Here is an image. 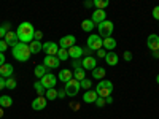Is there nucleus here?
<instances>
[{"label":"nucleus","instance_id":"1","mask_svg":"<svg viewBox=\"0 0 159 119\" xmlns=\"http://www.w3.org/2000/svg\"><path fill=\"white\" fill-rule=\"evenodd\" d=\"M16 35H18V40L19 43H25L29 45L34 42V35H35V29L30 22H21L16 29Z\"/></svg>","mask_w":159,"mask_h":119},{"label":"nucleus","instance_id":"2","mask_svg":"<svg viewBox=\"0 0 159 119\" xmlns=\"http://www.w3.org/2000/svg\"><path fill=\"white\" fill-rule=\"evenodd\" d=\"M11 54H13V57H15L16 60H19V62H27L30 59V56H32V52L29 49V45L18 43L15 48H13Z\"/></svg>","mask_w":159,"mask_h":119},{"label":"nucleus","instance_id":"3","mask_svg":"<svg viewBox=\"0 0 159 119\" xmlns=\"http://www.w3.org/2000/svg\"><path fill=\"white\" fill-rule=\"evenodd\" d=\"M96 92L102 99L110 97L111 92H113V83L110 81V79H102V81H99V84L96 86Z\"/></svg>","mask_w":159,"mask_h":119},{"label":"nucleus","instance_id":"4","mask_svg":"<svg viewBox=\"0 0 159 119\" xmlns=\"http://www.w3.org/2000/svg\"><path fill=\"white\" fill-rule=\"evenodd\" d=\"M97 29H99V37L103 40V38H110L111 33H113V29H115V25L111 21H103L100 24H97Z\"/></svg>","mask_w":159,"mask_h":119},{"label":"nucleus","instance_id":"5","mask_svg":"<svg viewBox=\"0 0 159 119\" xmlns=\"http://www.w3.org/2000/svg\"><path fill=\"white\" fill-rule=\"evenodd\" d=\"M102 43H103V40L99 37V35H96V33H91L89 37H88V42H86V48H89L91 51H99V49H102Z\"/></svg>","mask_w":159,"mask_h":119},{"label":"nucleus","instance_id":"6","mask_svg":"<svg viewBox=\"0 0 159 119\" xmlns=\"http://www.w3.org/2000/svg\"><path fill=\"white\" fill-rule=\"evenodd\" d=\"M80 81H76V79H70V81L65 84L64 90H65V94H67L69 97H75L78 92H80Z\"/></svg>","mask_w":159,"mask_h":119},{"label":"nucleus","instance_id":"7","mask_svg":"<svg viewBox=\"0 0 159 119\" xmlns=\"http://www.w3.org/2000/svg\"><path fill=\"white\" fill-rule=\"evenodd\" d=\"M40 83L43 84V87L48 90V89H54L56 87V83H57V78L52 75V73H46L42 79H40Z\"/></svg>","mask_w":159,"mask_h":119},{"label":"nucleus","instance_id":"8","mask_svg":"<svg viewBox=\"0 0 159 119\" xmlns=\"http://www.w3.org/2000/svg\"><path fill=\"white\" fill-rule=\"evenodd\" d=\"M59 48H64V49H70L72 46H75L76 45V38H75V35H65V37H62L61 40H59Z\"/></svg>","mask_w":159,"mask_h":119},{"label":"nucleus","instance_id":"9","mask_svg":"<svg viewBox=\"0 0 159 119\" xmlns=\"http://www.w3.org/2000/svg\"><path fill=\"white\" fill-rule=\"evenodd\" d=\"M59 45L54 42H45L43 43V52H46V56H57Z\"/></svg>","mask_w":159,"mask_h":119},{"label":"nucleus","instance_id":"10","mask_svg":"<svg viewBox=\"0 0 159 119\" xmlns=\"http://www.w3.org/2000/svg\"><path fill=\"white\" fill-rule=\"evenodd\" d=\"M43 65L46 68H59L61 67V60L57 59V56H45Z\"/></svg>","mask_w":159,"mask_h":119},{"label":"nucleus","instance_id":"11","mask_svg":"<svg viewBox=\"0 0 159 119\" xmlns=\"http://www.w3.org/2000/svg\"><path fill=\"white\" fill-rule=\"evenodd\" d=\"M81 67L84 68V70H94L96 67H97V60L92 57V56H86L83 60H81Z\"/></svg>","mask_w":159,"mask_h":119},{"label":"nucleus","instance_id":"12","mask_svg":"<svg viewBox=\"0 0 159 119\" xmlns=\"http://www.w3.org/2000/svg\"><path fill=\"white\" fill-rule=\"evenodd\" d=\"M46 105H48V100H46L45 97H37V99L32 100V110L42 111V110L46 108Z\"/></svg>","mask_w":159,"mask_h":119},{"label":"nucleus","instance_id":"13","mask_svg":"<svg viewBox=\"0 0 159 119\" xmlns=\"http://www.w3.org/2000/svg\"><path fill=\"white\" fill-rule=\"evenodd\" d=\"M147 46L153 51H159V35L156 33H151L148 38H147Z\"/></svg>","mask_w":159,"mask_h":119},{"label":"nucleus","instance_id":"14","mask_svg":"<svg viewBox=\"0 0 159 119\" xmlns=\"http://www.w3.org/2000/svg\"><path fill=\"white\" fill-rule=\"evenodd\" d=\"M91 21L94 22V24H100L103 21H107V13H105V10H94Z\"/></svg>","mask_w":159,"mask_h":119},{"label":"nucleus","instance_id":"15","mask_svg":"<svg viewBox=\"0 0 159 119\" xmlns=\"http://www.w3.org/2000/svg\"><path fill=\"white\" fill-rule=\"evenodd\" d=\"M67 51H69V57H70V59H73V60H75V59H80V57H81V56L84 54V49H83L81 46H76V45H75V46H72V48H70V49H67Z\"/></svg>","mask_w":159,"mask_h":119},{"label":"nucleus","instance_id":"16","mask_svg":"<svg viewBox=\"0 0 159 119\" xmlns=\"http://www.w3.org/2000/svg\"><path fill=\"white\" fill-rule=\"evenodd\" d=\"M3 40H5V43H7L8 46H11V48H15V46L19 43V40H18V35H16V32H11V30H10L7 35H5V38H3Z\"/></svg>","mask_w":159,"mask_h":119},{"label":"nucleus","instance_id":"17","mask_svg":"<svg viewBox=\"0 0 159 119\" xmlns=\"http://www.w3.org/2000/svg\"><path fill=\"white\" fill-rule=\"evenodd\" d=\"M57 79H59V81H62V83L67 84V83L70 81V79H73V73H72L69 68H64V70H61V72H59Z\"/></svg>","mask_w":159,"mask_h":119},{"label":"nucleus","instance_id":"18","mask_svg":"<svg viewBox=\"0 0 159 119\" xmlns=\"http://www.w3.org/2000/svg\"><path fill=\"white\" fill-rule=\"evenodd\" d=\"M105 62H107L110 67H115V65H118V62H119V57H118V54L115 51H108L107 56H105Z\"/></svg>","mask_w":159,"mask_h":119},{"label":"nucleus","instance_id":"19","mask_svg":"<svg viewBox=\"0 0 159 119\" xmlns=\"http://www.w3.org/2000/svg\"><path fill=\"white\" fill-rule=\"evenodd\" d=\"M97 92L96 90H86L84 94H83V102L84 103H96L97 100Z\"/></svg>","mask_w":159,"mask_h":119},{"label":"nucleus","instance_id":"20","mask_svg":"<svg viewBox=\"0 0 159 119\" xmlns=\"http://www.w3.org/2000/svg\"><path fill=\"white\" fill-rule=\"evenodd\" d=\"M13 72H15V68H13L11 64H5V65H2V67H0V75H2L5 79L10 78V76H13Z\"/></svg>","mask_w":159,"mask_h":119},{"label":"nucleus","instance_id":"21","mask_svg":"<svg viewBox=\"0 0 159 119\" xmlns=\"http://www.w3.org/2000/svg\"><path fill=\"white\" fill-rule=\"evenodd\" d=\"M116 40L115 38H103V43H102V48H105V49H107V51H113L115 48H116Z\"/></svg>","mask_w":159,"mask_h":119},{"label":"nucleus","instance_id":"22","mask_svg":"<svg viewBox=\"0 0 159 119\" xmlns=\"http://www.w3.org/2000/svg\"><path fill=\"white\" fill-rule=\"evenodd\" d=\"M29 49H30L32 54H38V52L43 51V45H42V42H37V40H34L32 43H29Z\"/></svg>","mask_w":159,"mask_h":119},{"label":"nucleus","instance_id":"23","mask_svg":"<svg viewBox=\"0 0 159 119\" xmlns=\"http://www.w3.org/2000/svg\"><path fill=\"white\" fill-rule=\"evenodd\" d=\"M46 73H48V68L45 67L43 64H38L37 67L34 68V75H35L37 78H40V79H42V78H43V76H45Z\"/></svg>","mask_w":159,"mask_h":119},{"label":"nucleus","instance_id":"24","mask_svg":"<svg viewBox=\"0 0 159 119\" xmlns=\"http://www.w3.org/2000/svg\"><path fill=\"white\" fill-rule=\"evenodd\" d=\"M105 75H107V72H105L103 67H96L94 70H92V78L99 79V81H102V79L105 78Z\"/></svg>","mask_w":159,"mask_h":119},{"label":"nucleus","instance_id":"25","mask_svg":"<svg viewBox=\"0 0 159 119\" xmlns=\"http://www.w3.org/2000/svg\"><path fill=\"white\" fill-rule=\"evenodd\" d=\"M13 105V99L10 95H2L0 97V108H10Z\"/></svg>","mask_w":159,"mask_h":119},{"label":"nucleus","instance_id":"26","mask_svg":"<svg viewBox=\"0 0 159 119\" xmlns=\"http://www.w3.org/2000/svg\"><path fill=\"white\" fill-rule=\"evenodd\" d=\"M84 78H86V70L83 67H80L73 72V79H76V81H83Z\"/></svg>","mask_w":159,"mask_h":119},{"label":"nucleus","instance_id":"27","mask_svg":"<svg viewBox=\"0 0 159 119\" xmlns=\"http://www.w3.org/2000/svg\"><path fill=\"white\" fill-rule=\"evenodd\" d=\"M96 27V24L92 22L91 19H84L83 22H81V29L84 30V32H92V29Z\"/></svg>","mask_w":159,"mask_h":119},{"label":"nucleus","instance_id":"28","mask_svg":"<svg viewBox=\"0 0 159 119\" xmlns=\"http://www.w3.org/2000/svg\"><path fill=\"white\" fill-rule=\"evenodd\" d=\"M34 87H35V90H37L38 97H45V94H46V89L43 87V84H42V83H40V81H35Z\"/></svg>","mask_w":159,"mask_h":119},{"label":"nucleus","instance_id":"29","mask_svg":"<svg viewBox=\"0 0 159 119\" xmlns=\"http://www.w3.org/2000/svg\"><path fill=\"white\" fill-rule=\"evenodd\" d=\"M45 99H46L48 102L57 99V89H56V87H54V89H48V90H46V94H45Z\"/></svg>","mask_w":159,"mask_h":119},{"label":"nucleus","instance_id":"30","mask_svg":"<svg viewBox=\"0 0 159 119\" xmlns=\"http://www.w3.org/2000/svg\"><path fill=\"white\" fill-rule=\"evenodd\" d=\"M5 84H7V89H16V78L15 76H10L5 79Z\"/></svg>","mask_w":159,"mask_h":119},{"label":"nucleus","instance_id":"31","mask_svg":"<svg viewBox=\"0 0 159 119\" xmlns=\"http://www.w3.org/2000/svg\"><path fill=\"white\" fill-rule=\"evenodd\" d=\"M94 7L96 10H105L108 7V0H94Z\"/></svg>","mask_w":159,"mask_h":119},{"label":"nucleus","instance_id":"32","mask_svg":"<svg viewBox=\"0 0 159 119\" xmlns=\"http://www.w3.org/2000/svg\"><path fill=\"white\" fill-rule=\"evenodd\" d=\"M57 59L62 62V60H67L69 59V51L67 49H64V48H59L57 51Z\"/></svg>","mask_w":159,"mask_h":119},{"label":"nucleus","instance_id":"33","mask_svg":"<svg viewBox=\"0 0 159 119\" xmlns=\"http://www.w3.org/2000/svg\"><path fill=\"white\" fill-rule=\"evenodd\" d=\"M8 32H10V24L8 22H5L3 25H0V40H3Z\"/></svg>","mask_w":159,"mask_h":119},{"label":"nucleus","instance_id":"34","mask_svg":"<svg viewBox=\"0 0 159 119\" xmlns=\"http://www.w3.org/2000/svg\"><path fill=\"white\" fill-rule=\"evenodd\" d=\"M91 86H92V81H91V79H88V78H84L83 81H80V87H81V89L91 90Z\"/></svg>","mask_w":159,"mask_h":119},{"label":"nucleus","instance_id":"35","mask_svg":"<svg viewBox=\"0 0 159 119\" xmlns=\"http://www.w3.org/2000/svg\"><path fill=\"white\" fill-rule=\"evenodd\" d=\"M42 38H43V32H42V30H35L34 40H37V42H42Z\"/></svg>","mask_w":159,"mask_h":119},{"label":"nucleus","instance_id":"36","mask_svg":"<svg viewBox=\"0 0 159 119\" xmlns=\"http://www.w3.org/2000/svg\"><path fill=\"white\" fill-rule=\"evenodd\" d=\"M7 49H8V45L5 43V40H0V52H3V54H5Z\"/></svg>","mask_w":159,"mask_h":119},{"label":"nucleus","instance_id":"37","mask_svg":"<svg viewBox=\"0 0 159 119\" xmlns=\"http://www.w3.org/2000/svg\"><path fill=\"white\" fill-rule=\"evenodd\" d=\"M153 18H154L156 21H159V5L153 8Z\"/></svg>","mask_w":159,"mask_h":119},{"label":"nucleus","instance_id":"38","mask_svg":"<svg viewBox=\"0 0 159 119\" xmlns=\"http://www.w3.org/2000/svg\"><path fill=\"white\" fill-rule=\"evenodd\" d=\"M96 105L99 108H102L103 105H105V99H102V97H97V100H96Z\"/></svg>","mask_w":159,"mask_h":119},{"label":"nucleus","instance_id":"39","mask_svg":"<svg viewBox=\"0 0 159 119\" xmlns=\"http://www.w3.org/2000/svg\"><path fill=\"white\" fill-rule=\"evenodd\" d=\"M72 67H75V70L81 67V62H80V59H75V60L72 62Z\"/></svg>","mask_w":159,"mask_h":119},{"label":"nucleus","instance_id":"40","mask_svg":"<svg viewBox=\"0 0 159 119\" xmlns=\"http://www.w3.org/2000/svg\"><path fill=\"white\" fill-rule=\"evenodd\" d=\"M5 64H7V57H5L3 52H0V67H2V65H5Z\"/></svg>","mask_w":159,"mask_h":119},{"label":"nucleus","instance_id":"41","mask_svg":"<svg viewBox=\"0 0 159 119\" xmlns=\"http://www.w3.org/2000/svg\"><path fill=\"white\" fill-rule=\"evenodd\" d=\"M124 60H127V62L132 60V52H130V51H126V52H124Z\"/></svg>","mask_w":159,"mask_h":119},{"label":"nucleus","instance_id":"42","mask_svg":"<svg viewBox=\"0 0 159 119\" xmlns=\"http://www.w3.org/2000/svg\"><path fill=\"white\" fill-rule=\"evenodd\" d=\"M3 87H7V84H5V78L0 75V90H2Z\"/></svg>","mask_w":159,"mask_h":119},{"label":"nucleus","instance_id":"43","mask_svg":"<svg viewBox=\"0 0 159 119\" xmlns=\"http://www.w3.org/2000/svg\"><path fill=\"white\" fill-rule=\"evenodd\" d=\"M97 56H99V57H105V56H107V52H105V49L102 48V49L97 51Z\"/></svg>","mask_w":159,"mask_h":119},{"label":"nucleus","instance_id":"44","mask_svg":"<svg viewBox=\"0 0 159 119\" xmlns=\"http://www.w3.org/2000/svg\"><path fill=\"white\" fill-rule=\"evenodd\" d=\"M67 94H65V90L62 89V90H57V97H65Z\"/></svg>","mask_w":159,"mask_h":119},{"label":"nucleus","instance_id":"45","mask_svg":"<svg viewBox=\"0 0 159 119\" xmlns=\"http://www.w3.org/2000/svg\"><path fill=\"white\" fill-rule=\"evenodd\" d=\"M105 103H107V105L113 103V99H111V95H110V97H107V99H105Z\"/></svg>","mask_w":159,"mask_h":119},{"label":"nucleus","instance_id":"46","mask_svg":"<svg viewBox=\"0 0 159 119\" xmlns=\"http://www.w3.org/2000/svg\"><path fill=\"white\" fill-rule=\"evenodd\" d=\"M151 54H153V57H154V59H159V51H153Z\"/></svg>","mask_w":159,"mask_h":119},{"label":"nucleus","instance_id":"47","mask_svg":"<svg viewBox=\"0 0 159 119\" xmlns=\"http://www.w3.org/2000/svg\"><path fill=\"white\" fill-rule=\"evenodd\" d=\"M84 7H88V8H89V7H94V2H86Z\"/></svg>","mask_w":159,"mask_h":119},{"label":"nucleus","instance_id":"48","mask_svg":"<svg viewBox=\"0 0 159 119\" xmlns=\"http://www.w3.org/2000/svg\"><path fill=\"white\" fill-rule=\"evenodd\" d=\"M0 117H3V108H0Z\"/></svg>","mask_w":159,"mask_h":119},{"label":"nucleus","instance_id":"49","mask_svg":"<svg viewBox=\"0 0 159 119\" xmlns=\"http://www.w3.org/2000/svg\"><path fill=\"white\" fill-rule=\"evenodd\" d=\"M156 83H157V84H159V75H157V76H156Z\"/></svg>","mask_w":159,"mask_h":119}]
</instances>
